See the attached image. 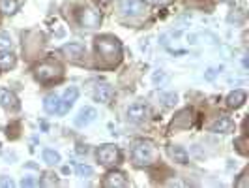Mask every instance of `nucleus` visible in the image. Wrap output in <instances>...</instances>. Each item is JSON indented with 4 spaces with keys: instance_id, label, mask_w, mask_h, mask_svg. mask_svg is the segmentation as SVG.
Wrapping results in <instances>:
<instances>
[{
    "instance_id": "1",
    "label": "nucleus",
    "mask_w": 249,
    "mask_h": 188,
    "mask_svg": "<svg viewBox=\"0 0 249 188\" xmlns=\"http://www.w3.org/2000/svg\"><path fill=\"white\" fill-rule=\"evenodd\" d=\"M96 51L101 58L116 62L120 58L122 47H120V42L112 36H99V38H96Z\"/></svg>"
},
{
    "instance_id": "2",
    "label": "nucleus",
    "mask_w": 249,
    "mask_h": 188,
    "mask_svg": "<svg viewBox=\"0 0 249 188\" xmlns=\"http://www.w3.org/2000/svg\"><path fill=\"white\" fill-rule=\"evenodd\" d=\"M156 147H154L152 141L148 139H139L133 145V151H131V156H133V162L137 166H150L154 160H156Z\"/></svg>"
},
{
    "instance_id": "3",
    "label": "nucleus",
    "mask_w": 249,
    "mask_h": 188,
    "mask_svg": "<svg viewBox=\"0 0 249 188\" xmlns=\"http://www.w3.org/2000/svg\"><path fill=\"white\" fill-rule=\"evenodd\" d=\"M97 160L99 164L111 168V166H116L120 162V151L116 145H103L97 149Z\"/></svg>"
},
{
    "instance_id": "4",
    "label": "nucleus",
    "mask_w": 249,
    "mask_h": 188,
    "mask_svg": "<svg viewBox=\"0 0 249 188\" xmlns=\"http://www.w3.org/2000/svg\"><path fill=\"white\" fill-rule=\"evenodd\" d=\"M79 23H81L83 29H88V30L99 27V23H101V14H99V10L92 8V6L83 8L81 14H79Z\"/></svg>"
},
{
    "instance_id": "5",
    "label": "nucleus",
    "mask_w": 249,
    "mask_h": 188,
    "mask_svg": "<svg viewBox=\"0 0 249 188\" xmlns=\"http://www.w3.org/2000/svg\"><path fill=\"white\" fill-rule=\"evenodd\" d=\"M36 77L43 83L53 81L55 77H60V66L55 62H43L40 66H36Z\"/></svg>"
},
{
    "instance_id": "6",
    "label": "nucleus",
    "mask_w": 249,
    "mask_h": 188,
    "mask_svg": "<svg viewBox=\"0 0 249 188\" xmlns=\"http://www.w3.org/2000/svg\"><path fill=\"white\" fill-rule=\"evenodd\" d=\"M148 113H150V109H148V105L146 103H142V102H135V103H131L129 107H127V119L131 120V122H144L146 119H148Z\"/></svg>"
},
{
    "instance_id": "7",
    "label": "nucleus",
    "mask_w": 249,
    "mask_h": 188,
    "mask_svg": "<svg viewBox=\"0 0 249 188\" xmlns=\"http://www.w3.org/2000/svg\"><path fill=\"white\" fill-rule=\"evenodd\" d=\"M97 117V111L94 107H90V105H84L83 109L77 113V117L73 119V124L77 126V128H84V126H88V124H92L94 120H96Z\"/></svg>"
},
{
    "instance_id": "8",
    "label": "nucleus",
    "mask_w": 249,
    "mask_h": 188,
    "mask_svg": "<svg viewBox=\"0 0 249 188\" xmlns=\"http://www.w3.org/2000/svg\"><path fill=\"white\" fill-rule=\"evenodd\" d=\"M120 12L125 15L144 14V2L142 0H120Z\"/></svg>"
},
{
    "instance_id": "9",
    "label": "nucleus",
    "mask_w": 249,
    "mask_h": 188,
    "mask_svg": "<svg viewBox=\"0 0 249 188\" xmlns=\"http://www.w3.org/2000/svg\"><path fill=\"white\" fill-rule=\"evenodd\" d=\"M114 96V90L109 83H97L96 88H94V98L101 103H109Z\"/></svg>"
},
{
    "instance_id": "10",
    "label": "nucleus",
    "mask_w": 249,
    "mask_h": 188,
    "mask_svg": "<svg viewBox=\"0 0 249 188\" xmlns=\"http://www.w3.org/2000/svg\"><path fill=\"white\" fill-rule=\"evenodd\" d=\"M0 105L4 109H17L19 107V100H17V96L12 90L0 87Z\"/></svg>"
},
{
    "instance_id": "11",
    "label": "nucleus",
    "mask_w": 249,
    "mask_h": 188,
    "mask_svg": "<svg viewBox=\"0 0 249 188\" xmlns=\"http://www.w3.org/2000/svg\"><path fill=\"white\" fill-rule=\"evenodd\" d=\"M77 96H79V90H77L75 87L66 88L64 96L60 98V100H62V109H60V115L68 113L69 109H71V105H73V103H75V100H77Z\"/></svg>"
},
{
    "instance_id": "12",
    "label": "nucleus",
    "mask_w": 249,
    "mask_h": 188,
    "mask_svg": "<svg viewBox=\"0 0 249 188\" xmlns=\"http://www.w3.org/2000/svg\"><path fill=\"white\" fill-rule=\"evenodd\" d=\"M210 130L216 132V134H225V132H231V130H233V120H231V117L219 115L216 120H214V124L210 126Z\"/></svg>"
},
{
    "instance_id": "13",
    "label": "nucleus",
    "mask_w": 249,
    "mask_h": 188,
    "mask_svg": "<svg viewBox=\"0 0 249 188\" xmlns=\"http://www.w3.org/2000/svg\"><path fill=\"white\" fill-rule=\"evenodd\" d=\"M103 185L109 188H122V187H127V179L124 177V173H120V171H111V173H107L105 177V181H103Z\"/></svg>"
},
{
    "instance_id": "14",
    "label": "nucleus",
    "mask_w": 249,
    "mask_h": 188,
    "mask_svg": "<svg viewBox=\"0 0 249 188\" xmlns=\"http://www.w3.org/2000/svg\"><path fill=\"white\" fill-rule=\"evenodd\" d=\"M43 107H45V111L51 113V115H60V109H62V100H60V96L49 94V96L45 98V102H43Z\"/></svg>"
},
{
    "instance_id": "15",
    "label": "nucleus",
    "mask_w": 249,
    "mask_h": 188,
    "mask_svg": "<svg viewBox=\"0 0 249 188\" xmlns=\"http://www.w3.org/2000/svg\"><path fill=\"white\" fill-rule=\"evenodd\" d=\"M62 53H64L68 58L77 60V58H81L84 55V47L81 44H66L62 47Z\"/></svg>"
},
{
    "instance_id": "16",
    "label": "nucleus",
    "mask_w": 249,
    "mask_h": 188,
    "mask_svg": "<svg viewBox=\"0 0 249 188\" xmlns=\"http://www.w3.org/2000/svg\"><path fill=\"white\" fill-rule=\"evenodd\" d=\"M246 102V92L244 90H234V92H231L229 96H227V105L229 107H240L242 103Z\"/></svg>"
},
{
    "instance_id": "17",
    "label": "nucleus",
    "mask_w": 249,
    "mask_h": 188,
    "mask_svg": "<svg viewBox=\"0 0 249 188\" xmlns=\"http://www.w3.org/2000/svg\"><path fill=\"white\" fill-rule=\"evenodd\" d=\"M15 64L14 53H10L8 49H0V70H8Z\"/></svg>"
},
{
    "instance_id": "18",
    "label": "nucleus",
    "mask_w": 249,
    "mask_h": 188,
    "mask_svg": "<svg viewBox=\"0 0 249 188\" xmlns=\"http://www.w3.org/2000/svg\"><path fill=\"white\" fill-rule=\"evenodd\" d=\"M42 158H43V162H45V164H49V166H56V164H60V154L56 153L55 149H43Z\"/></svg>"
},
{
    "instance_id": "19",
    "label": "nucleus",
    "mask_w": 249,
    "mask_h": 188,
    "mask_svg": "<svg viewBox=\"0 0 249 188\" xmlns=\"http://www.w3.org/2000/svg\"><path fill=\"white\" fill-rule=\"evenodd\" d=\"M169 154L176 160V162H180V164H187V153L182 147H178V145L169 147Z\"/></svg>"
},
{
    "instance_id": "20",
    "label": "nucleus",
    "mask_w": 249,
    "mask_h": 188,
    "mask_svg": "<svg viewBox=\"0 0 249 188\" xmlns=\"http://www.w3.org/2000/svg\"><path fill=\"white\" fill-rule=\"evenodd\" d=\"M19 8L17 0H0V10L4 12L6 15H14Z\"/></svg>"
},
{
    "instance_id": "21",
    "label": "nucleus",
    "mask_w": 249,
    "mask_h": 188,
    "mask_svg": "<svg viewBox=\"0 0 249 188\" xmlns=\"http://www.w3.org/2000/svg\"><path fill=\"white\" fill-rule=\"evenodd\" d=\"M167 81V73L163 72V70H156V72L152 73V83L154 85H163Z\"/></svg>"
},
{
    "instance_id": "22",
    "label": "nucleus",
    "mask_w": 249,
    "mask_h": 188,
    "mask_svg": "<svg viewBox=\"0 0 249 188\" xmlns=\"http://www.w3.org/2000/svg\"><path fill=\"white\" fill-rule=\"evenodd\" d=\"M77 173H79V177H92L94 170L90 166H86V164H77Z\"/></svg>"
},
{
    "instance_id": "23",
    "label": "nucleus",
    "mask_w": 249,
    "mask_h": 188,
    "mask_svg": "<svg viewBox=\"0 0 249 188\" xmlns=\"http://www.w3.org/2000/svg\"><path fill=\"white\" fill-rule=\"evenodd\" d=\"M0 49H12V38L4 32H0Z\"/></svg>"
},
{
    "instance_id": "24",
    "label": "nucleus",
    "mask_w": 249,
    "mask_h": 188,
    "mask_svg": "<svg viewBox=\"0 0 249 188\" xmlns=\"http://www.w3.org/2000/svg\"><path fill=\"white\" fill-rule=\"evenodd\" d=\"M161 98L165 100L167 105H174V103H176V100H178V96H176L174 92H167V94H161Z\"/></svg>"
},
{
    "instance_id": "25",
    "label": "nucleus",
    "mask_w": 249,
    "mask_h": 188,
    "mask_svg": "<svg viewBox=\"0 0 249 188\" xmlns=\"http://www.w3.org/2000/svg\"><path fill=\"white\" fill-rule=\"evenodd\" d=\"M12 187H14V181H12L10 177L2 175V177H0V188H12Z\"/></svg>"
},
{
    "instance_id": "26",
    "label": "nucleus",
    "mask_w": 249,
    "mask_h": 188,
    "mask_svg": "<svg viewBox=\"0 0 249 188\" xmlns=\"http://www.w3.org/2000/svg\"><path fill=\"white\" fill-rule=\"evenodd\" d=\"M36 185H38V181L32 177H23V181H21V187H36Z\"/></svg>"
},
{
    "instance_id": "27",
    "label": "nucleus",
    "mask_w": 249,
    "mask_h": 188,
    "mask_svg": "<svg viewBox=\"0 0 249 188\" xmlns=\"http://www.w3.org/2000/svg\"><path fill=\"white\" fill-rule=\"evenodd\" d=\"M148 4H152V6H165V4H169L171 0H146Z\"/></svg>"
},
{
    "instance_id": "28",
    "label": "nucleus",
    "mask_w": 249,
    "mask_h": 188,
    "mask_svg": "<svg viewBox=\"0 0 249 188\" xmlns=\"http://www.w3.org/2000/svg\"><path fill=\"white\" fill-rule=\"evenodd\" d=\"M216 73H218V68H210L204 77H206V79H214V77H216Z\"/></svg>"
},
{
    "instance_id": "29",
    "label": "nucleus",
    "mask_w": 249,
    "mask_h": 188,
    "mask_svg": "<svg viewBox=\"0 0 249 188\" xmlns=\"http://www.w3.org/2000/svg\"><path fill=\"white\" fill-rule=\"evenodd\" d=\"M62 173H64V175L71 173V168H68V166H66V168H62Z\"/></svg>"
}]
</instances>
